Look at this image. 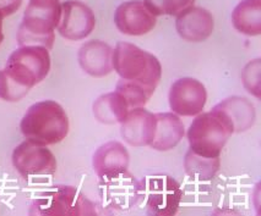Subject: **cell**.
<instances>
[{
	"label": "cell",
	"instance_id": "obj_1",
	"mask_svg": "<svg viewBox=\"0 0 261 216\" xmlns=\"http://www.w3.org/2000/svg\"><path fill=\"white\" fill-rule=\"evenodd\" d=\"M50 70L49 50L42 45H23L9 56L0 70V99L19 102L36 84L45 80Z\"/></svg>",
	"mask_w": 261,
	"mask_h": 216
},
{
	"label": "cell",
	"instance_id": "obj_2",
	"mask_svg": "<svg viewBox=\"0 0 261 216\" xmlns=\"http://www.w3.org/2000/svg\"><path fill=\"white\" fill-rule=\"evenodd\" d=\"M69 117L59 103L43 100L31 105L21 120V132L27 141L42 145L60 143L69 133Z\"/></svg>",
	"mask_w": 261,
	"mask_h": 216
},
{
	"label": "cell",
	"instance_id": "obj_3",
	"mask_svg": "<svg viewBox=\"0 0 261 216\" xmlns=\"http://www.w3.org/2000/svg\"><path fill=\"white\" fill-rule=\"evenodd\" d=\"M59 0H30L22 22L17 29V44L42 45L50 50L56 41V28L60 20Z\"/></svg>",
	"mask_w": 261,
	"mask_h": 216
},
{
	"label": "cell",
	"instance_id": "obj_4",
	"mask_svg": "<svg viewBox=\"0 0 261 216\" xmlns=\"http://www.w3.org/2000/svg\"><path fill=\"white\" fill-rule=\"evenodd\" d=\"M233 133L234 127L232 122L215 106L211 111L200 112L191 122L188 131L190 150L206 159L220 158Z\"/></svg>",
	"mask_w": 261,
	"mask_h": 216
},
{
	"label": "cell",
	"instance_id": "obj_5",
	"mask_svg": "<svg viewBox=\"0 0 261 216\" xmlns=\"http://www.w3.org/2000/svg\"><path fill=\"white\" fill-rule=\"evenodd\" d=\"M112 64L121 80L134 82L153 92L162 77L160 60L153 54L127 42H119L115 45Z\"/></svg>",
	"mask_w": 261,
	"mask_h": 216
},
{
	"label": "cell",
	"instance_id": "obj_6",
	"mask_svg": "<svg viewBox=\"0 0 261 216\" xmlns=\"http://www.w3.org/2000/svg\"><path fill=\"white\" fill-rule=\"evenodd\" d=\"M183 190L178 181L168 175H151L139 181L136 206L151 215L172 216L178 212Z\"/></svg>",
	"mask_w": 261,
	"mask_h": 216
},
{
	"label": "cell",
	"instance_id": "obj_7",
	"mask_svg": "<svg viewBox=\"0 0 261 216\" xmlns=\"http://www.w3.org/2000/svg\"><path fill=\"white\" fill-rule=\"evenodd\" d=\"M30 215H93L95 204L72 186H53L33 200Z\"/></svg>",
	"mask_w": 261,
	"mask_h": 216
},
{
	"label": "cell",
	"instance_id": "obj_8",
	"mask_svg": "<svg viewBox=\"0 0 261 216\" xmlns=\"http://www.w3.org/2000/svg\"><path fill=\"white\" fill-rule=\"evenodd\" d=\"M13 165L22 177L51 176L57 171V159L47 145L26 141L13 151Z\"/></svg>",
	"mask_w": 261,
	"mask_h": 216
},
{
	"label": "cell",
	"instance_id": "obj_9",
	"mask_svg": "<svg viewBox=\"0 0 261 216\" xmlns=\"http://www.w3.org/2000/svg\"><path fill=\"white\" fill-rule=\"evenodd\" d=\"M62 14L58 23V32L68 41H81L92 33L96 27L93 11L84 3L68 0L60 4Z\"/></svg>",
	"mask_w": 261,
	"mask_h": 216
},
{
	"label": "cell",
	"instance_id": "obj_10",
	"mask_svg": "<svg viewBox=\"0 0 261 216\" xmlns=\"http://www.w3.org/2000/svg\"><path fill=\"white\" fill-rule=\"evenodd\" d=\"M207 102V92L201 82L191 77L179 78L169 90V106L180 116H196Z\"/></svg>",
	"mask_w": 261,
	"mask_h": 216
},
{
	"label": "cell",
	"instance_id": "obj_11",
	"mask_svg": "<svg viewBox=\"0 0 261 216\" xmlns=\"http://www.w3.org/2000/svg\"><path fill=\"white\" fill-rule=\"evenodd\" d=\"M139 181L129 171L99 179V192L103 204L115 210H127L136 206Z\"/></svg>",
	"mask_w": 261,
	"mask_h": 216
},
{
	"label": "cell",
	"instance_id": "obj_12",
	"mask_svg": "<svg viewBox=\"0 0 261 216\" xmlns=\"http://www.w3.org/2000/svg\"><path fill=\"white\" fill-rule=\"evenodd\" d=\"M114 22L121 33L127 36H144L156 27L157 16L145 2L134 0L120 4L114 14Z\"/></svg>",
	"mask_w": 261,
	"mask_h": 216
},
{
	"label": "cell",
	"instance_id": "obj_13",
	"mask_svg": "<svg viewBox=\"0 0 261 216\" xmlns=\"http://www.w3.org/2000/svg\"><path fill=\"white\" fill-rule=\"evenodd\" d=\"M175 28L187 42H204L212 35L215 21L210 11L199 7H190L177 15Z\"/></svg>",
	"mask_w": 261,
	"mask_h": 216
},
{
	"label": "cell",
	"instance_id": "obj_14",
	"mask_svg": "<svg viewBox=\"0 0 261 216\" xmlns=\"http://www.w3.org/2000/svg\"><path fill=\"white\" fill-rule=\"evenodd\" d=\"M156 130V116L144 108L130 110L125 120L121 122L120 133L127 144L132 147L150 145Z\"/></svg>",
	"mask_w": 261,
	"mask_h": 216
},
{
	"label": "cell",
	"instance_id": "obj_15",
	"mask_svg": "<svg viewBox=\"0 0 261 216\" xmlns=\"http://www.w3.org/2000/svg\"><path fill=\"white\" fill-rule=\"evenodd\" d=\"M113 49L102 41L86 42L79 50V64L92 77H105L113 71Z\"/></svg>",
	"mask_w": 261,
	"mask_h": 216
},
{
	"label": "cell",
	"instance_id": "obj_16",
	"mask_svg": "<svg viewBox=\"0 0 261 216\" xmlns=\"http://www.w3.org/2000/svg\"><path fill=\"white\" fill-rule=\"evenodd\" d=\"M129 151L119 142H108L96 150L92 166L99 179L126 171L129 166Z\"/></svg>",
	"mask_w": 261,
	"mask_h": 216
},
{
	"label": "cell",
	"instance_id": "obj_17",
	"mask_svg": "<svg viewBox=\"0 0 261 216\" xmlns=\"http://www.w3.org/2000/svg\"><path fill=\"white\" fill-rule=\"evenodd\" d=\"M156 116V130L150 147L160 151L175 148L185 135L184 125L174 112H159Z\"/></svg>",
	"mask_w": 261,
	"mask_h": 216
},
{
	"label": "cell",
	"instance_id": "obj_18",
	"mask_svg": "<svg viewBox=\"0 0 261 216\" xmlns=\"http://www.w3.org/2000/svg\"><path fill=\"white\" fill-rule=\"evenodd\" d=\"M228 117L234 127V132H244L255 122L254 105L243 97H230L216 105Z\"/></svg>",
	"mask_w": 261,
	"mask_h": 216
},
{
	"label": "cell",
	"instance_id": "obj_19",
	"mask_svg": "<svg viewBox=\"0 0 261 216\" xmlns=\"http://www.w3.org/2000/svg\"><path fill=\"white\" fill-rule=\"evenodd\" d=\"M129 111L125 99L118 92L103 94L93 103V115L99 122L106 125L121 124Z\"/></svg>",
	"mask_w": 261,
	"mask_h": 216
},
{
	"label": "cell",
	"instance_id": "obj_20",
	"mask_svg": "<svg viewBox=\"0 0 261 216\" xmlns=\"http://www.w3.org/2000/svg\"><path fill=\"white\" fill-rule=\"evenodd\" d=\"M232 23L238 32L247 36L261 33V0H242L232 13Z\"/></svg>",
	"mask_w": 261,
	"mask_h": 216
},
{
	"label": "cell",
	"instance_id": "obj_21",
	"mask_svg": "<svg viewBox=\"0 0 261 216\" xmlns=\"http://www.w3.org/2000/svg\"><path fill=\"white\" fill-rule=\"evenodd\" d=\"M185 172L190 177L198 178L200 181H208L214 178L220 169V158L206 159L189 150L184 159Z\"/></svg>",
	"mask_w": 261,
	"mask_h": 216
},
{
	"label": "cell",
	"instance_id": "obj_22",
	"mask_svg": "<svg viewBox=\"0 0 261 216\" xmlns=\"http://www.w3.org/2000/svg\"><path fill=\"white\" fill-rule=\"evenodd\" d=\"M115 92L119 93L125 99L130 110H134V109L138 108H144L154 93L153 90L148 89L146 87L125 80H120L118 82Z\"/></svg>",
	"mask_w": 261,
	"mask_h": 216
},
{
	"label": "cell",
	"instance_id": "obj_23",
	"mask_svg": "<svg viewBox=\"0 0 261 216\" xmlns=\"http://www.w3.org/2000/svg\"><path fill=\"white\" fill-rule=\"evenodd\" d=\"M194 3L195 0H145V4L156 16H177L188 8L194 7Z\"/></svg>",
	"mask_w": 261,
	"mask_h": 216
},
{
	"label": "cell",
	"instance_id": "obj_24",
	"mask_svg": "<svg viewBox=\"0 0 261 216\" xmlns=\"http://www.w3.org/2000/svg\"><path fill=\"white\" fill-rule=\"evenodd\" d=\"M243 83L249 93L254 94L256 98H259V88H260V60L256 59L253 63L248 64L243 71Z\"/></svg>",
	"mask_w": 261,
	"mask_h": 216
},
{
	"label": "cell",
	"instance_id": "obj_25",
	"mask_svg": "<svg viewBox=\"0 0 261 216\" xmlns=\"http://www.w3.org/2000/svg\"><path fill=\"white\" fill-rule=\"evenodd\" d=\"M22 0H0V14L3 17H8L19 10Z\"/></svg>",
	"mask_w": 261,
	"mask_h": 216
},
{
	"label": "cell",
	"instance_id": "obj_26",
	"mask_svg": "<svg viewBox=\"0 0 261 216\" xmlns=\"http://www.w3.org/2000/svg\"><path fill=\"white\" fill-rule=\"evenodd\" d=\"M3 20H4V17H3L2 14H0V44H2L3 41H4V33H3Z\"/></svg>",
	"mask_w": 261,
	"mask_h": 216
}]
</instances>
